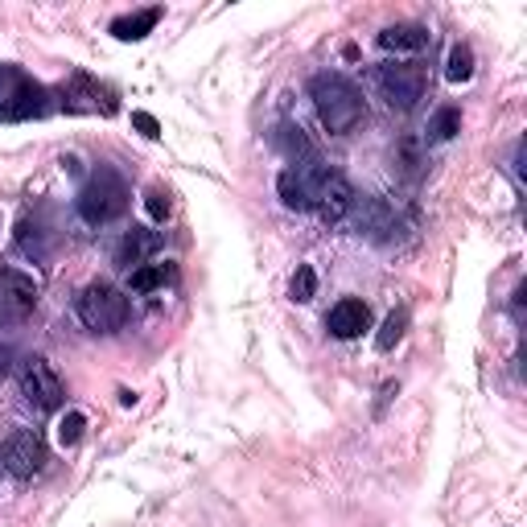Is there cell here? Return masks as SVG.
<instances>
[{
    "instance_id": "obj_6",
    "label": "cell",
    "mask_w": 527,
    "mask_h": 527,
    "mask_svg": "<svg viewBox=\"0 0 527 527\" xmlns=\"http://www.w3.org/2000/svg\"><path fill=\"white\" fill-rule=\"evenodd\" d=\"M375 87L388 99L392 112H412L420 95H425V70L412 62H383L375 66Z\"/></svg>"
},
{
    "instance_id": "obj_3",
    "label": "cell",
    "mask_w": 527,
    "mask_h": 527,
    "mask_svg": "<svg viewBox=\"0 0 527 527\" xmlns=\"http://www.w3.org/2000/svg\"><path fill=\"white\" fill-rule=\"evenodd\" d=\"M50 112H54V91L42 87L33 75H25L21 66L0 62V120L25 124V120H42Z\"/></svg>"
},
{
    "instance_id": "obj_25",
    "label": "cell",
    "mask_w": 527,
    "mask_h": 527,
    "mask_svg": "<svg viewBox=\"0 0 527 527\" xmlns=\"http://www.w3.org/2000/svg\"><path fill=\"white\" fill-rule=\"evenodd\" d=\"M145 206H149L153 223H165V219H169V194H165L161 186H153V190H149V202H145Z\"/></svg>"
},
{
    "instance_id": "obj_16",
    "label": "cell",
    "mask_w": 527,
    "mask_h": 527,
    "mask_svg": "<svg viewBox=\"0 0 527 527\" xmlns=\"http://www.w3.org/2000/svg\"><path fill=\"white\" fill-rule=\"evenodd\" d=\"M272 145L289 157V165L313 161V145H309V136L301 132V124H280V128L272 132Z\"/></svg>"
},
{
    "instance_id": "obj_15",
    "label": "cell",
    "mask_w": 527,
    "mask_h": 527,
    "mask_svg": "<svg viewBox=\"0 0 527 527\" xmlns=\"http://www.w3.org/2000/svg\"><path fill=\"white\" fill-rule=\"evenodd\" d=\"M429 46V29L425 25H412V21H400V25H388L379 33V50L388 54H416Z\"/></svg>"
},
{
    "instance_id": "obj_17",
    "label": "cell",
    "mask_w": 527,
    "mask_h": 527,
    "mask_svg": "<svg viewBox=\"0 0 527 527\" xmlns=\"http://www.w3.org/2000/svg\"><path fill=\"white\" fill-rule=\"evenodd\" d=\"M157 21H161V9H140V13H128V17H116L112 33L120 42H140V38H149V33L157 29Z\"/></svg>"
},
{
    "instance_id": "obj_2",
    "label": "cell",
    "mask_w": 527,
    "mask_h": 527,
    "mask_svg": "<svg viewBox=\"0 0 527 527\" xmlns=\"http://www.w3.org/2000/svg\"><path fill=\"white\" fill-rule=\"evenodd\" d=\"M309 95H313V108H318V120H322L330 132H350V128L363 120V112H367L363 91L350 83L346 75H334V70H322V75H313Z\"/></svg>"
},
{
    "instance_id": "obj_8",
    "label": "cell",
    "mask_w": 527,
    "mask_h": 527,
    "mask_svg": "<svg viewBox=\"0 0 527 527\" xmlns=\"http://www.w3.org/2000/svg\"><path fill=\"white\" fill-rule=\"evenodd\" d=\"M58 108L62 112H70V116H83V112H99V116H112L116 112V99H112V91L103 87L99 79H91V75H70L58 91Z\"/></svg>"
},
{
    "instance_id": "obj_4",
    "label": "cell",
    "mask_w": 527,
    "mask_h": 527,
    "mask_svg": "<svg viewBox=\"0 0 527 527\" xmlns=\"http://www.w3.org/2000/svg\"><path fill=\"white\" fill-rule=\"evenodd\" d=\"M128 182L120 178L116 169L108 165H99L91 178L83 182L79 198H75V210H79V219L91 223V227H103V223H116L124 210H128Z\"/></svg>"
},
{
    "instance_id": "obj_7",
    "label": "cell",
    "mask_w": 527,
    "mask_h": 527,
    "mask_svg": "<svg viewBox=\"0 0 527 527\" xmlns=\"http://www.w3.org/2000/svg\"><path fill=\"white\" fill-rule=\"evenodd\" d=\"M46 462H50V453H46V441H42L38 429H13L5 441H0V466L21 482L42 474Z\"/></svg>"
},
{
    "instance_id": "obj_23",
    "label": "cell",
    "mask_w": 527,
    "mask_h": 527,
    "mask_svg": "<svg viewBox=\"0 0 527 527\" xmlns=\"http://www.w3.org/2000/svg\"><path fill=\"white\" fill-rule=\"evenodd\" d=\"M83 429H87V416L83 412H66L62 425H58V441L62 445H79L83 441Z\"/></svg>"
},
{
    "instance_id": "obj_18",
    "label": "cell",
    "mask_w": 527,
    "mask_h": 527,
    "mask_svg": "<svg viewBox=\"0 0 527 527\" xmlns=\"http://www.w3.org/2000/svg\"><path fill=\"white\" fill-rule=\"evenodd\" d=\"M169 276H173L169 264H140V268H132V276H128V289H132V293H157V289H165Z\"/></svg>"
},
{
    "instance_id": "obj_20",
    "label": "cell",
    "mask_w": 527,
    "mask_h": 527,
    "mask_svg": "<svg viewBox=\"0 0 527 527\" xmlns=\"http://www.w3.org/2000/svg\"><path fill=\"white\" fill-rule=\"evenodd\" d=\"M408 330V309H392L388 322H383V330L375 334V350H392Z\"/></svg>"
},
{
    "instance_id": "obj_9",
    "label": "cell",
    "mask_w": 527,
    "mask_h": 527,
    "mask_svg": "<svg viewBox=\"0 0 527 527\" xmlns=\"http://www.w3.org/2000/svg\"><path fill=\"white\" fill-rule=\"evenodd\" d=\"M21 396L38 412H58L66 404V388H62L54 363H46V359L21 363Z\"/></svg>"
},
{
    "instance_id": "obj_27",
    "label": "cell",
    "mask_w": 527,
    "mask_h": 527,
    "mask_svg": "<svg viewBox=\"0 0 527 527\" xmlns=\"http://www.w3.org/2000/svg\"><path fill=\"white\" fill-rule=\"evenodd\" d=\"M13 363H17V355H13V346H9V342H0V379H5V375L13 371Z\"/></svg>"
},
{
    "instance_id": "obj_19",
    "label": "cell",
    "mask_w": 527,
    "mask_h": 527,
    "mask_svg": "<svg viewBox=\"0 0 527 527\" xmlns=\"http://www.w3.org/2000/svg\"><path fill=\"white\" fill-rule=\"evenodd\" d=\"M470 75H474V50L470 46H453L449 62H445V79L449 83H470Z\"/></svg>"
},
{
    "instance_id": "obj_24",
    "label": "cell",
    "mask_w": 527,
    "mask_h": 527,
    "mask_svg": "<svg viewBox=\"0 0 527 527\" xmlns=\"http://www.w3.org/2000/svg\"><path fill=\"white\" fill-rule=\"evenodd\" d=\"M396 165L408 173L412 182L420 178V173H425V169H420V153H416V145H412V140H404V145H400V157H396Z\"/></svg>"
},
{
    "instance_id": "obj_14",
    "label": "cell",
    "mask_w": 527,
    "mask_h": 527,
    "mask_svg": "<svg viewBox=\"0 0 527 527\" xmlns=\"http://www.w3.org/2000/svg\"><path fill=\"white\" fill-rule=\"evenodd\" d=\"M161 248V235L149 231V227H132L124 239H120V248H116V264L120 268H140V264H149V256Z\"/></svg>"
},
{
    "instance_id": "obj_1",
    "label": "cell",
    "mask_w": 527,
    "mask_h": 527,
    "mask_svg": "<svg viewBox=\"0 0 527 527\" xmlns=\"http://www.w3.org/2000/svg\"><path fill=\"white\" fill-rule=\"evenodd\" d=\"M280 198H285V206L293 210H318V215L326 223H338L350 215V206H355V190H350V182L342 178L338 169L322 165L318 157L305 161V165H293L280 173L276 182Z\"/></svg>"
},
{
    "instance_id": "obj_12",
    "label": "cell",
    "mask_w": 527,
    "mask_h": 527,
    "mask_svg": "<svg viewBox=\"0 0 527 527\" xmlns=\"http://www.w3.org/2000/svg\"><path fill=\"white\" fill-rule=\"evenodd\" d=\"M326 326H330L334 338H359L363 330H371V305L359 301V297H342V301L330 309Z\"/></svg>"
},
{
    "instance_id": "obj_22",
    "label": "cell",
    "mask_w": 527,
    "mask_h": 527,
    "mask_svg": "<svg viewBox=\"0 0 527 527\" xmlns=\"http://www.w3.org/2000/svg\"><path fill=\"white\" fill-rule=\"evenodd\" d=\"M289 293H293V301H301V305H305V301H313V293H318V272H313L309 264H297Z\"/></svg>"
},
{
    "instance_id": "obj_11",
    "label": "cell",
    "mask_w": 527,
    "mask_h": 527,
    "mask_svg": "<svg viewBox=\"0 0 527 527\" xmlns=\"http://www.w3.org/2000/svg\"><path fill=\"white\" fill-rule=\"evenodd\" d=\"M350 210H355L359 231L367 239H375V243H396L400 231H408V223L400 219V210L392 202H383V198H355Z\"/></svg>"
},
{
    "instance_id": "obj_13",
    "label": "cell",
    "mask_w": 527,
    "mask_h": 527,
    "mask_svg": "<svg viewBox=\"0 0 527 527\" xmlns=\"http://www.w3.org/2000/svg\"><path fill=\"white\" fill-rule=\"evenodd\" d=\"M17 248L29 256V260H46L50 248H54V231L46 227V219L38 210H25L21 223H17Z\"/></svg>"
},
{
    "instance_id": "obj_26",
    "label": "cell",
    "mask_w": 527,
    "mask_h": 527,
    "mask_svg": "<svg viewBox=\"0 0 527 527\" xmlns=\"http://www.w3.org/2000/svg\"><path fill=\"white\" fill-rule=\"evenodd\" d=\"M132 124H136L140 132H145L149 140H157V136H161V124H157V116H149V112H136V116H132Z\"/></svg>"
},
{
    "instance_id": "obj_21",
    "label": "cell",
    "mask_w": 527,
    "mask_h": 527,
    "mask_svg": "<svg viewBox=\"0 0 527 527\" xmlns=\"http://www.w3.org/2000/svg\"><path fill=\"white\" fill-rule=\"evenodd\" d=\"M458 132H462V112L458 108H441L429 124V140H453Z\"/></svg>"
},
{
    "instance_id": "obj_10",
    "label": "cell",
    "mask_w": 527,
    "mask_h": 527,
    "mask_svg": "<svg viewBox=\"0 0 527 527\" xmlns=\"http://www.w3.org/2000/svg\"><path fill=\"white\" fill-rule=\"evenodd\" d=\"M38 309V285L17 268H0V326H21Z\"/></svg>"
},
{
    "instance_id": "obj_5",
    "label": "cell",
    "mask_w": 527,
    "mask_h": 527,
    "mask_svg": "<svg viewBox=\"0 0 527 527\" xmlns=\"http://www.w3.org/2000/svg\"><path fill=\"white\" fill-rule=\"evenodd\" d=\"M79 322L95 334H112L128 322V297L112 285H103V280H95V285H87L79 293Z\"/></svg>"
}]
</instances>
